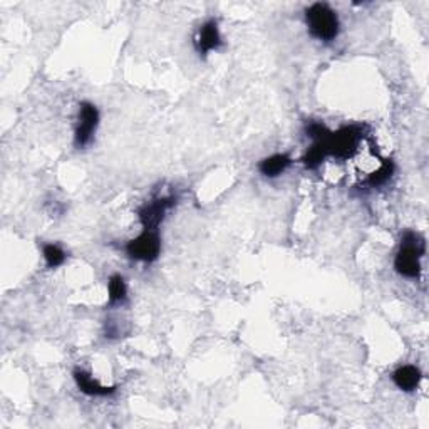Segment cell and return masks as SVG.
Returning a JSON list of instances; mask_svg holds the SVG:
<instances>
[{
	"instance_id": "8fae6325",
	"label": "cell",
	"mask_w": 429,
	"mask_h": 429,
	"mask_svg": "<svg viewBox=\"0 0 429 429\" xmlns=\"http://www.w3.org/2000/svg\"><path fill=\"white\" fill-rule=\"evenodd\" d=\"M327 156L329 155H327L324 141L317 140V141H313V145L311 147H308V151L302 158V161H303V165H306L307 169H317L322 163H324V160L327 158Z\"/></svg>"
},
{
	"instance_id": "7a4b0ae2",
	"label": "cell",
	"mask_w": 429,
	"mask_h": 429,
	"mask_svg": "<svg viewBox=\"0 0 429 429\" xmlns=\"http://www.w3.org/2000/svg\"><path fill=\"white\" fill-rule=\"evenodd\" d=\"M306 21L311 34L319 40L335 39L339 34V18L327 4H313L306 11Z\"/></svg>"
},
{
	"instance_id": "52a82bcc",
	"label": "cell",
	"mask_w": 429,
	"mask_h": 429,
	"mask_svg": "<svg viewBox=\"0 0 429 429\" xmlns=\"http://www.w3.org/2000/svg\"><path fill=\"white\" fill-rule=\"evenodd\" d=\"M196 50L201 55H206L211 50H216L221 45V35L218 30V22L216 21H208L206 24L198 30V35L195 39Z\"/></svg>"
},
{
	"instance_id": "ba28073f",
	"label": "cell",
	"mask_w": 429,
	"mask_h": 429,
	"mask_svg": "<svg viewBox=\"0 0 429 429\" xmlns=\"http://www.w3.org/2000/svg\"><path fill=\"white\" fill-rule=\"evenodd\" d=\"M74 379L76 384L82 393L87 396H98V398H104V396H111L116 393V387H106L101 386L98 381L92 379V377L84 371H76L74 372Z\"/></svg>"
},
{
	"instance_id": "5bb4252c",
	"label": "cell",
	"mask_w": 429,
	"mask_h": 429,
	"mask_svg": "<svg viewBox=\"0 0 429 429\" xmlns=\"http://www.w3.org/2000/svg\"><path fill=\"white\" fill-rule=\"evenodd\" d=\"M43 253L45 258V264H48L49 269H57V267H61L64 262H66V253H64L57 245H54V243L45 245Z\"/></svg>"
},
{
	"instance_id": "8992f818",
	"label": "cell",
	"mask_w": 429,
	"mask_h": 429,
	"mask_svg": "<svg viewBox=\"0 0 429 429\" xmlns=\"http://www.w3.org/2000/svg\"><path fill=\"white\" fill-rule=\"evenodd\" d=\"M177 203V198L174 196H163V198H156L151 203H146L143 205L140 211H138V216H140V221L145 230H156L160 227V223L163 221L166 211H168L172 206H174Z\"/></svg>"
},
{
	"instance_id": "3957f363",
	"label": "cell",
	"mask_w": 429,
	"mask_h": 429,
	"mask_svg": "<svg viewBox=\"0 0 429 429\" xmlns=\"http://www.w3.org/2000/svg\"><path fill=\"white\" fill-rule=\"evenodd\" d=\"M364 126H344L339 131H329L322 138L327 155L334 156L338 160H347L356 153L359 141L362 140Z\"/></svg>"
},
{
	"instance_id": "6da1fadb",
	"label": "cell",
	"mask_w": 429,
	"mask_h": 429,
	"mask_svg": "<svg viewBox=\"0 0 429 429\" xmlns=\"http://www.w3.org/2000/svg\"><path fill=\"white\" fill-rule=\"evenodd\" d=\"M424 255V240L414 232H406L403 243L396 255V272L408 279H416L421 274V257Z\"/></svg>"
},
{
	"instance_id": "30bf717a",
	"label": "cell",
	"mask_w": 429,
	"mask_h": 429,
	"mask_svg": "<svg viewBox=\"0 0 429 429\" xmlns=\"http://www.w3.org/2000/svg\"><path fill=\"white\" fill-rule=\"evenodd\" d=\"M290 163H292V160H290L287 155H274L262 161V163L258 165V169H260V173L264 174V177L275 178L279 177V174H282L285 169L289 168Z\"/></svg>"
},
{
	"instance_id": "7c38bea8",
	"label": "cell",
	"mask_w": 429,
	"mask_h": 429,
	"mask_svg": "<svg viewBox=\"0 0 429 429\" xmlns=\"http://www.w3.org/2000/svg\"><path fill=\"white\" fill-rule=\"evenodd\" d=\"M393 173H394V163L391 160H386L377 172L369 174L366 184L371 188L382 186V184L389 182V178L393 177Z\"/></svg>"
},
{
	"instance_id": "4fadbf2b",
	"label": "cell",
	"mask_w": 429,
	"mask_h": 429,
	"mask_svg": "<svg viewBox=\"0 0 429 429\" xmlns=\"http://www.w3.org/2000/svg\"><path fill=\"white\" fill-rule=\"evenodd\" d=\"M108 289H109V302L111 303L123 302L124 299H126L128 289H126V282H124V279L121 275L111 277Z\"/></svg>"
},
{
	"instance_id": "9c48e42d",
	"label": "cell",
	"mask_w": 429,
	"mask_h": 429,
	"mask_svg": "<svg viewBox=\"0 0 429 429\" xmlns=\"http://www.w3.org/2000/svg\"><path fill=\"white\" fill-rule=\"evenodd\" d=\"M423 379L421 371L416 366H403L399 367L398 371L393 374V381L396 382V386L399 387V389L406 391V393H411V391L418 389L419 382Z\"/></svg>"
},
{
	"instance_id": "277c9868",
	"label": "cell",
	"mask_w": 429,
	"mask_h": 429,
	"mask_svg": "<svg viewBox=\"0 0 429 429\" xmlns=\"http://www.w3.org/2000/svg\"><path fill=\"white\" fill-rule=\"evenodd\" d=\"M126 252L135 260L155 262L161 252V240L158 232L156 230H145L140 237L128 243Z\"/></svg>"
},
{
	"instance_id": "5b68a950",
	"label": "cell",
	"mask_w": 429,
	"mask_h": 429,
	"mask_svg": "<svg viewBox=\"0 0 429 429\" xmlns=\"http://www.w3.org/2000/svg\"><path fill=\"white\" fill-rule=\"evenodd\" d=\"M99 124V111L94 104L91 103H81L79 106V124H77L76 136H74V143L77 147H84L91 143L92 136H94L96 129Z\"/></svg>"
}]
</instances>
